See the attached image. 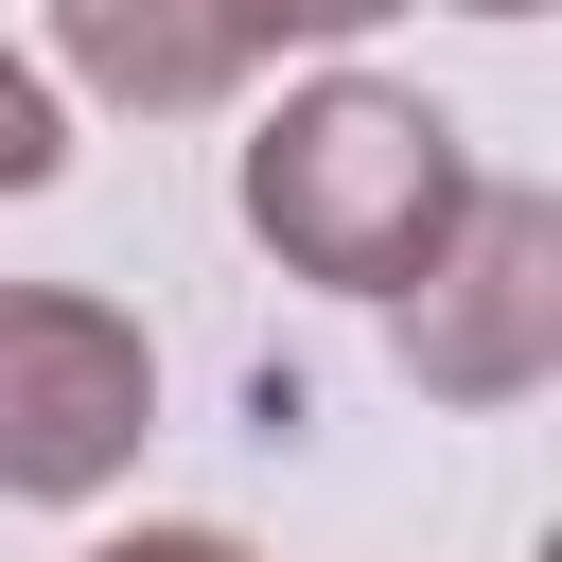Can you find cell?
I'll list each match as a JSON object with an SVG mask.
<instances>
[{
  "instance_id": "obj_1",
  "label": "cell",
  "mask_w": 562,
  "mask_h": 562,
  "mask_svg": "<svg viewBox=\"0 0 562 562\" xmlns=\"http://www.w3.org/2000/svg\"><path fill=\"white\" fill-rule=\"evenodd\" d=\"M228 193H246V246H263L281 281L404 299V281L457 246L474 158H457V123H439L422 88H386V70H316V88H281V105L246 123Z\"/></svg>"
},
{
  "instance_id": "obj_2",
  "label": "cell",
  "mask_w": 562,
  "mask_h": 562,
  "mask_svg": "<svg viewBox=\"0 0 562 562\" xmlns=\"http://www.w3.org/2000/svg\"><path fill=\"white\" fill-rule=\"evenodd\" d=\"M158 439V351L88 281H0V509H88Z\"/></svg>"
},
{
  "instance_id": "obj_3",
  "label": "cell",
  "mask_w": 562,
  "mask_h": 562,
  "mask_svg": "<svg viewBox=\"0 0 562 562\" xmlns=\"http://www.w3.org/2000/svg\"><path fill=\"white\" fill-rule=\"evenodd\" d=\"M386 351H404L422 404H527V386L562 369V193L474 176L457 246L386 299Z\"/></svg>"
},
{
  "instance_id": "obj_4",
  "label": "cell",
  "mask_w": 562,
  "mask_h": 562,
  "mask_svg": "<svg viewBox=\"0 0 562 562\" xmlns=\"http://www.w3.org/2000/svg\"><path fill=\"white\" fill-rule=\"evenodd\" d=\"M351 0H281V18H158V0H70L53 18V70H88L105 105H228L281 35H334Z\"/></svg>"
},
{
  "instance_id": "obj_5",
  "label": "cell",
  "mask_w": 562,
  "mask_h": 562,
  "mask_svg": "<svg viewBox=\"0 0 562 562\" xmlns=\"http://www.w3.org/2000/svg\"><path fill=\"white\" fill-rule=\"evenodd\" d=\"M70 176V105H53V70L0 35V193H53Z\"/></svg>"
},
{
  "instance_id": "obj_6",
  "label": "cell",
  "mask_w": 562,
  "mask_h": 562,
  "mask_svg": "<svg viewBox=\"0 0 562 562\" xmlns=\"http://www.w3.org/2000/svg\"><path fill=\"white\" fill-rule=\"evenodd\" d=\"M88 562H263L246 527H123V544H88Z\"/></svg>"
}]
</instances>
